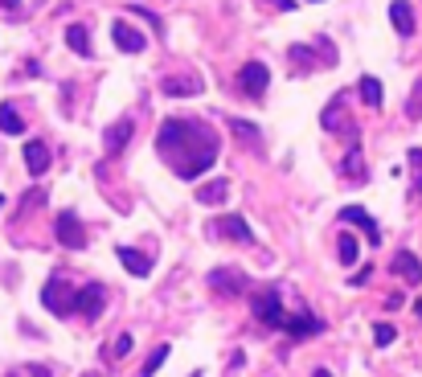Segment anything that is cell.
I'll return each mask as SVG.
<instances>
[{
	"mask_svg": "<svg viewBox=\"0 0 422 377\" xmlns=\"http://www.w3.org/2000/svg\"><path fill=\"white\" fill-rule=\"evenodd\" d=\"M344 177H349V181H365V164H361V148H353V152L344 156Z\"/></svg>",
	"mask_w": 422,
	"mask_h": 377,
	"instance_id": "23",
	"label": "cell"
},
{
	"mask_svg": "<svg viewBox=\"0 0 422 377\" xmlns=\"http://www.w3.org/2000/svg\"><path fill=\"white\" fill-rule=\"evenodd\" d=\"M111 353H115V357H128V353H132V332H119V336H115V349H111Z\"/></svg>",
	"mask_w": 422,
	"mask_h": 377,
	"instance_id": "29",
	"label": "cell"
},
{
	"mask_svg": "<svg viewBox=\"0 0 422 377\" xmlns=\"http://www.w3.org/2000/svg\"><path fill=\"white\" fill-rule=\"evenodd\" d=\"M230 132L242 136L246 143H258V128H254V123H246V119H230Z\"/></svg>",
	"mask_w": 422,
	"mask_h": 377,
	"instance_id": "26",
	"label": "cell"
},
{
	"mask_svg": "<svg viewBox=\"0 0 422 377\" xmlns=\"http://www.w3.org/2000/svg\"><path fill=\"white\" fill-rule=\"evenodd\" d=\"M410 164H414V168H422V148H414V152H410Z\"/></svg>",
	"mask_w": 422,
	"mask_h": 377,
	"instance_id": "32",
	"label": "cell"
},
{
	"mask_svg": "<svg viewBox=\"0 0 422 377\" xmlns=\"http://www.w3.org/2000/svg\"><path fill=\"white\" fill-rule=\"evenodd\" d=\"M406 111H410V119H422V78L414 82V91H410V103H406Z\"/></svg>",
	"mask_w": 422,
	"mask_h": 377,
	"instance_id": "27",
	"label": "cell"
},
{
	"mask_svg": "<svg viewBox=\"0 0 422 377\" xmlns=\"http://www.w3.org/2000/svg\"><path fill=\"white\" fill-rule=\"evenodd\" d=\"M357 91H361V103H365V107H381V82H377L373 74H365V78H361V82H357Z\"/></svg>",
	"mask_w": 422,
	"mask_h": 377,
	"instance_id": "21",
	"label": "cell"
},
{
	"mask_svg": "<svg viewBox=\"0 0 422 377\" xmlns=\"http://www.w3.org/2000/svg\"><path fill=\"white\" fill-rule=\"evenodd\" d=\"M128 12H136L140 21H148V25H152V29L160 33V17H156V12H148V8H128Z\"/></svg>",
	"mask_w": 422,
	"mask_h": 377,
	"instance_id": "30",
	"label": "cell"
},
{
	"mask_svg": "<svg viewBox=\"0 0 422 377\" xmlns=\"http://www.w3.org/2000/svg\"><path fill=\"white\" fill-rule=\"evenodd\" d=\"M115 254H119V263H123V267H128V271H132L136 279H143V275H152V263H148L143 254H136L132 246H119Z\"/></svg>",
	"mask_w": 422,
	"mask_h": 377,
	"instance_id": "18",
	"label": "cell"
},
{
	"mask_svg": "<svg viewBox=\"0 0 422 377\" xmlns=\"http://www.w3.org/2000/svg\"><path fill=\"white\" fill-rule=\"evenodd\" d=\"M66 46L74 49L78 58H91V53H94V46H91V33H87V25H70V29H66Z\"/></svg>",
	"mask_w": 422,
	"mask_h": 377,
	"instance_id": "19",
	"label": "cell"
},
{
	"mask_svg": "<svg viewBox=\"0 0 422 377\" xmlns=\"http://www.w3.org/2000/svg\"><path fill=\"white\" fill-rule=\"evenodd\" d=\"M0 8H8V12H17V8H21V0H0Z\"/></svg>",
	"mask_w": 422,
	"mask_h": 377,
	"instance_id": "33",
	"label": "cell"
},
{
	"mask_svg": "<svg viewBox=\"0 0 422 377\" xmlns=\"http://www.w3.org/2000/svg\"><path fill=\"white\" fill-rule=\"evenodd\" d=\"M419 316H422V299H419Z\"/></svg>",
	"mask_w": 422,
	"mask_h": 377,
	"instance_id": "36",
	"label": "cell"
},
{
	"mask_svg": "<svg viewBox=\"0 0 422 377\" xmlns=\"http://www.w3.org/2000/svg\"><path fill=\"white\" fill-rule=\"evenodd\" d=\"M308 4H320V0H308Z\"/></svg>",
	"mask_w": 422,
	"mask_h": 377,
	"instance_id": "37",
	"label": "cell"
},
{
	"mask_svg": "<svg viewBox=\"0 0 422 377\" xmlns=\"http://www.w3.org/2000/svg\"><path fill=\"white\" fill-rule=\"evenodd\" d=\"M0 132H4V136H21V132H25V119H21L17 107H8V103L0 107Z\"/></svg>",
	"mask_w": 422,
	"mask_h": 377,
	"instance_id": "20",
	"label": "cell"
},
{
	"mask_svg": "<svg viewBox=\"0 0 422 377\" xmlns=\"http://www.w3.org/2000/svg\"><path fill=\"white\" fill-rule=\"evenodd\" d=\"M58 242L70 246V250H82L87 246V230H82V222H78L74 209H62L58 213Z\"/></svg>",
	"mask_w": 422,
	"mask_h": 377,
	"instance_id": "5",
	"label": "cell"
},
{
	"mask_svg": "<svg viewBox=\"0 0 422 377\" xmlns=\"http://www.w3.org/2000/svg\"><path fill=\"white\" fill-rule=\"evenodd\" d=\"M312 377H332V374H328V369H316V374H312Z\"/></svg>",
	"mask_w": 422,
	"mask_h": 377,
	"instance_id": "34",
	"label": "cell"
},
{
	"mask_svg": "<svg viewBox=\"0 0 422 377\" xmlns=\"http://www.w3.org/2000/svg\"><path fill=\"white\" fill-rule=\"evenodd\" d=\"M209 230H213V234H222V238H234V242H242V246H250V242H254L250 226H246V218H238V213H226V218H218Z\"/></svg>",
	"mask_w": 422,
	"mask_h": 377,
	"instance_id": "7",
	"label": "cell"
},
{
	"mask_svg": "<svg viewBox=\"0 0 422 377\" xmlns=\"http://www.w3.org/2000/svg\"><path fill=\"white\" fill-rule=\"evenodd\" d=\"M336 258H340L344 267H353V263H357V238H353V234L336 238Z\"/></svg>",
	"mask_w": 422,
	"mask_h": 377,
	"instance_id": "22",
	"label": "cell"
},
{
	"mask_svg": "<svg viewBox=\"0 0 422 377\" xmlns=\"http://www.w3.org/2000/svg\"><path fill=\"white\" fill-rule=\"evenodd\" d=\"M164 361H168V344H160V349H152V357L143 361V374H140V377H156V369H160Z\"/></svg>",
	"mask_w": 422,
	"mask_h": 377,
	"instance_id": "24",
	"label": "cell"
},
{
	"mask_svg": "<svg viewBox=\"0 0 422 377\" xmlns=\"http://www.w3.org/2000/svg\"><path fill=\"white\" fill-rule=\"evenodd\" d=\"M156 152L181 181H197L218 160V136L197 119H164L156 132Z\"/></svg>",
	"mask_w": 422,
	"mask_h": 377,
	"instance_id": "1",
	"label": "cell"
},
{
	"mask_svg": "<svg viewBox=\"0 0 422 377\" xmlns=\"http://www.w3.org/2000/svg\"><path fill=\"white\" fill-rule=\"evenodd\" d=\"M271 87V70L263 66V62H246L242 70H238V91L246 94V98H263Z\"/></svg>",
	"mask_w": 422,
	"mask_h": 377,
	"instance_id": "3",
	"label": "cell"
},
{
	"mask_svg": "<svg viewBox=\"0 0 422 377\" xmlns=\"http://www.w3.org/2000/svg\"><path fill=\"white\" fill-rule=\"evenodd\" d=\"M250 304H254V316H258L267 328H283V324H287V312L279 308V295H275V291H258Z\"/></svg>",
	"mask_w": 422,
	"mask_h": 377,
	"instance_id": "4",
	"label": "cell"
},
{
	"mask_svg": "<svg viewBox=\"0 0 422 377\" xmlns=\"http://www.w3.org/2000/svg\"><path fill=\"white\" fill-rule=\"evenodd\" d=\"M111 42L123 49V53H140V49L148 46V37H143L136 25H128V21H115V25H111Z\"/></svg>",
	"mask_w": 422,
	"mask_h": 377,
	"instance_id": "8",
	"label": "cell"
},
{
	"mask_svg": "<svg viewBox=\"0 0 422 377\" xmlns=\"http://www.w3.org/2000/svg\"><path fill=\"white\" fill-rule=\"evenodd\" d=\"M201 91H205L201 78H164L160 82V94H168V98H188V94H201Z\"/></svg>",
	"mask_w": 422,
	"mask_h": 377,
	"instance_id": "12",
	"label": "cell"
},
{
	"mask_svg": "<svg viewBox=\"0 0 422 377\" xmlns=\"http://www.w3.org/2000/svg\"><path fill=\"white\" fill-rule=\"evenodd\" d=\"M226 193H230V181H226V177H218V181H205V185L197 188V201H201V205H222V201H226Z\"/></svg>",
	"mask_w": 422,
	"mask_h": 377,
	"instance_id": "17",
	"label": "cell"
},
{
	"mask_svg": "<svg viewBox=\"0 0 422 377\" xmlns=\"http://www.w3.org/2000/svg\"><path fill=\"white\" fill-rule=\"evenodd\" d=\"M291 62H295V70H316V58L308 46H291Z\"/></svg>",
	"mask_w": 422,
	"mask_h": 377,
	"instance_id": "25",
	"label": "cell"
},
{
	"mask_svg": "<svg viewBox=\"0 0 422 377\" xmlns=\"http://www.w3.org/2000/svg\"><path fill=\"white\" fill-rule=\"evenodd\" d=\"M389 21H394V29L402 37H410L414 33V8H410V0H394L389 4Z\"/></svg>",
	"mask_w": 422,
	"mask_h": 377,
	"instance_id": "14",
	"label": "cell"
},
{
	"mask_svg": "<svg viewBox=\"0 0 422 377\" xmlns=\"http://www.w3.org/2000/svg\"><path fill=\"white\" fill-rule=\"evenodd\" d=\"M394 336H398L394 324H377V328H373V340L381 344V349H385V344H394Z\"/></svg>",
	"mask_w": 422,
	"mask_h": 377,
	"instance_id": "28",
	"label": "cell"
},
{
	"mask_svg": "<svg viewBox=\"0 0 422 377\" xmlns=\"http://www.w3.org/2000/svg\"><path fill=\"white\" fill-rule=\"evenodd\" d=\"M340 222H349V226H361L365 234H369V242H381V230H377V222L361 209V205H344L340 209Z\"/></svg>",
	"mask_w": 422,
	"mask_h": 377,
	"instance_id": "9",
	"label": "cell"
},
{
	"mask_svg": "<svg viewBox=\"0 0 422 377\" xmlns=\"http://www.w3.org/2000/svg\"><path fill=\"white\" fill-rule=\"evenodd\" d=\"M394 275H402L406 283H422V258L410 250H398L394 254Z\"/></svg>",
	"mask_w": 422,
	"mask_h": 377,
	"instance_id": "10",
	"label": "cell"
},
{
	"mask_svg": "<svg viewBox=\"0 0 422 377\" xmlns=\"http://www.w3.org/2000/svg\"><path fill=\"white\" fill-rule=\"evenodd\" d=\"M0 209H4V197H0Z\"/></svg>",
	"mask_w": 422,
	"mask_h": 377,
	"instance_id": "38",
	"label": "cell"
},
{
	"mask_svg": "<svg viewBox=\"0 0 422 377\" xmlns=\"http://www.w3.org/2000/svg\"><path fill=\"white\" fill-rule=\"evenodd\" d=\"M209 287L222 291V295H238V291H246V275H242V271H213V275H209Z\"/></svg>",
	"mask_w": 422,
	"mask_h": 377,
	"instance_id": "13",
	"label": "cell"
},
{
	"mask_svg": "<svg viewBox=\"0 0 422 377\" xmlns=\"http://www.w3.org/2000/svg\"><path fill=\"white\" fill-rule=\"evenodd\" d=\"M74 295H78V291H70V283L62 279V275H53V279L42 287V304H46L53 316H70V312H74Z\"/></svg>",
	"mask_w": 422,
	"mask_h": 377,
	"instance_id": "2",
	"label": "cell"
},
{
	"mask_svg": "<svg viewBox=\"0 0 422 377\" xmlns=\"http://www.w3.org/2000/svg\"><path fill=\"white\" fill-rule=\"evenodd\" d=\"M103 304H107V287H103V283H87V287L74 295V312H78L82 320H94V316L103 312Z\"/></svg>",
	"mask_w": 422,
	"mask_h": 377,
	"instance_id": "6",
	"label": "cell"
},
{
	"mask_svg": "<svg viewBox=\"0 0 422 377\" xmlns=\"http://www.w3.org/2000/svg\"><path fill=\"white\" fill-rule=\"evenodd\" d=\"M82 377H103V374H82Z\"/></svg>",
	"mask_w": 422,
	"mask_h": 377,
	"instance_id": "35",
	"label": "cell"
},
{
	"mask_svg": "<svg viewBox=\"0 0 422 377\" xmlns=\"http://www.w3.org/2000/svg\"><path fill=\"white\" fill-rule=\"evenodd\" d=\"M283 332H291V336H316V332H324V320H316V316H287V324Z\"/></svg>",
	"mask_w": 422,
	"mask_h": 377,
	"instance_id": "16",
	"label": "cell"
},
{
	"mask_svg": "<svg viewBox=\"0 0 422 377\" xmlns=\"http://www.w3.org/2000/svg\"><path fill=\"white\" fill-rule=\"evenodd\" d=\"M132 132H136V123H132V119H119V123H111V128H107V136H103L107 152H111V156H119V152H123V143L132 140Z\"/></svg>",
	"mask_w": 422,
	"mask_h": 377,
	"instance_id": "11",
	"label": "cell"
},
{
	"mask_svg": "<svg viewBox=\"0 0 422 377\" xmlns=\"http://www.w3.org/2000/svg\"><path fill=\"white\" fill-rule=\"evenodd\" d=\"M263 4H271V8H279V12H291V8H295V0H263Z\"/></svg>",
	"mask_w": 422,
	"mask_h": 377,
	"instance_id": "31",
	"label": "cell"
},
{
	"mask_svg": "<svg viewBox=\"0 0 422 377\" xmlns=\"http://www.w3.org/2000/svg\"><path fill=\"white\" fill-rule=\"evenodd\" d=\"M25 168H29L33 177H42V173L49 168V148L42 140H29V143H25Z\"/></svg>",
	"mask_w": 422,
	"mask_h": 377,
	"instance_id": "15",
	"label": "cell"
}]
</instances>
